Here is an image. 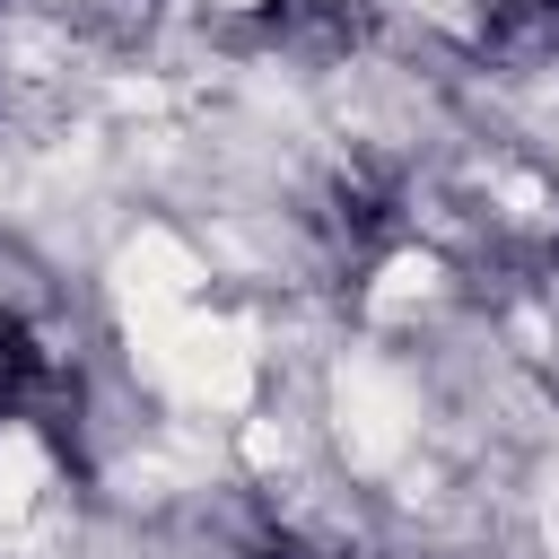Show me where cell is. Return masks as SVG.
<instances>
[{
	"label": "cell",
	"instance_id": "cell-2",
	"mask_svg": "<svg viewBox=\"0 0 559 559\" xmlns=\"http://www.w3.org/2000/svg\"><path fill=\"white\" fill-rule=\"evenodd\" d=\"M253 559H306V550H297V542H280V550H253Z\"/></svg>",
	"mask_w": 559,
	"mask_h": 559
},
{
	"label": "cell",
	"instance_id": "cell-1",
	"mask_svg": "<svg viewBox=\"0 0 559 559\" xmlns=\"http://www.w3.org/2000/svg\"><path fill=\"white\" fill-rule=\"evenodd\" d=\"M61 393V367H52V349L17 323V314H0V411H44Z\"/></svg>",
	"mask_w": 559,
	"mask_h": 559
},
{
	"label": "cell",
	"instance_id": "cell-3",
	"mask_svg": "<svg viewBox=\"0 0 559 559\" xmlns=\"http://www.w3.org/2000/svg\"><path fill=\"white\" fill-rule=\"evenodd\" d=\"M542 9H550V17H559V0H542Z\"/></svg>",
	"mask_w": 559,
	"mask_h": 559
}]
</instances>
